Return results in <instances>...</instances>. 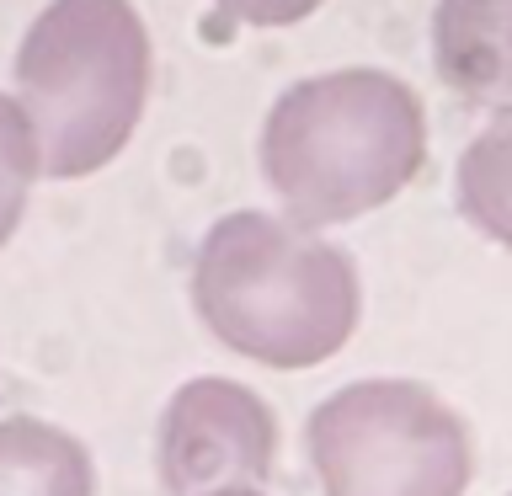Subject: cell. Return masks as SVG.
Wrapping results in <instances>:
<instances>
[{"label": "cell", "mask_w": 512, "mask_h": 496, "mask_svg": "<svg viewBox=\"0 0 512 496\" xmlns=\"http://www.w3.org/2000/svg\"><path fill=\"white\" fill-rule=\"evenodd\" d=\"M454 203L470 230L512 251V107L464 144L454 166Z\"/></svg>", "instance_id": "8"}, {"label": "cell", "mask_w": 512, "mask_h": 496, "mask_svg": "<svg viewBox=\"0 0 512 496\" xmlns=\"http://www.w3.org/2000/svg\"><path fill=\"white\" fill-rule=\"evenodd\" d=\"M272 464H278V416L251 384L224 374H198L160 411L155 470L166 496L267 486Z\"/></svg>", "instance_id": "5"}, {"label": "cell", "mask_w": 512, "mask_h": 496, "mask_svg": "<svg viewBox=\"0 0 512 496\" xmlns=\"http://www.w3.org/2000/svg\"><path fill=\"white\" fill-rule=\"evenodd\" d=\"M427 166V107L390 70H326L262 123V176L288 219L326 230L400 198Z\"/></svg>", "instance_id": "2"}, {"label": "cell", "mask_w": 512, "mask_h": 496, "mask_svg": "<svg viewBox=\"0 0 512 496\" xmlns=\"http://www.w3.org/2000/svg\"><path fill=\"white\" fill-rule=\"evenodd\" d=\"M438 80L464 107H512V0H438L432 11Z\"/></svg>", "instance_id": "6"}, {"label": "cell", "mask_w": 512, "mask_h": 496, "mask_svg": "<svg viewBox=\"0 0 512 496\" xmlns=\"http://www.w3.org/2000/svg\"><path fill=\"white\" fill-rule=\"evenodd\" d=\"M16 102L38 134L43 176L112 166L150 102V32L128 0H48L16 48Z\"/></svg>", "instance_id": "3"}, {"label": "cell", "mask_w": 512, "mask_h": 496, "mask_svg": "<svg viewBox=\"0 0 512 496\" xmlns=\"http://www.w3.org/2000/svg\"><path fill=\"white\" fill-rule=\"evenodd\" d=\"M192 310L235 358L262 368H320L352 342L363 283L342 246L262 208L214 219L192 256Z\"/></svg>", "instance_id": "1"}, {"label": "cell", "mask_w": 512, "mask_h": 496, "mask_svg": "<svg viewBox=\"0 0 512 496\" xmlns=\"http://www.w3.org/2000/svg\"><path fill=\"white\" fill-rule=\"evenodd\" d=\"M320 496H464L470 422L416 379H352L304 422Z\"/></svg>", "instance_id": "4"}, {"label": "cell", "mask_w": 512, "mask_h": 496, "mask_svg": "<svg viewBox=\"0 0 512 496\" xmlns=\"http://www.w3.org/2000/svg\"><path fill=\"white\" fill-rule=\"evenodd\" d=\"M507 496H512V491H507Z\"/></svg>", "instance_id": "12"}, {"label": "cell", "mask_w": 512, "mask_h": 496, "mask_svg": "<svg viewBox=\"0 0 512 496\" xmlns=\"http://www.w3.org/2000/svg\"><path fill=\"white\" fill-rule=\"evenodd\" d=\"M43 176V155H38V134H32V118L16 96L0 91V246L16 235L27 208L32 182Z\"/></svg>", "instance_id": "9"}, {"label": "cell", "mask_w": 512, "mask_h": 496, "mask_svg": "<svg viewBox=\"0 0 512 496\" xmlns=\"http://www.w3.org/2000/svg\"><path fill=\"white\" fill-rule=\"evenodd\" d=\"M0 496H96V459L70 427L43 416H6Z\"/></svg>", "instance_id": "7"}, {"label": "cell", "mask_w": 512, "mask_h": 496, "mask_svg": "<svg viewBox=\"0 0 512 496\" xmlns=\"http://www.w3.org/2000/svg\"><path fill=\"white\" fill-rule=\"evenodd\" d=\"M203 496H267L262 486H219V491H203Z\"/></svg>", "instance_id": "11"}, {"label": "cell", "mask_w": 512, "mask_h": 496, "mask_svg": "<svg viewBox=\"0 0 512 496\" xmlns=\"http://www.w3.org/2000/svg\"><path fill=\"white\" fill-rule=\"evenodd\" d=\"M214 6L240 27H294L304 16H315L326 0H214Z\"/></svg>", "instance_id": "10"}]
</instances>
